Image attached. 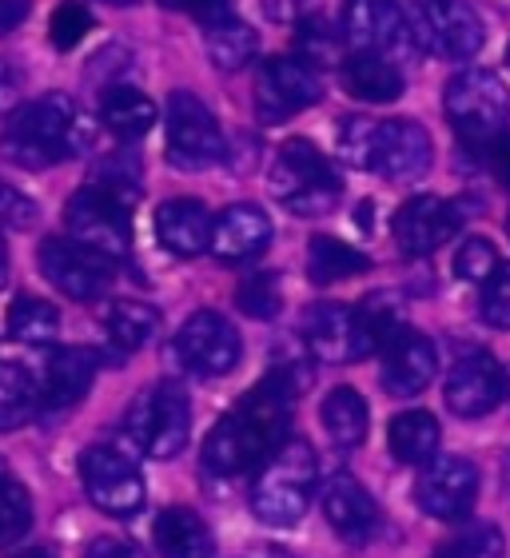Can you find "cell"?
Masks as SVG:
<instances>
[{"label": "cell", "mask_w": 510, "mask_h": 558, "mask_svg": "<svg viewBox=\"0 0 510 558\" xmlns=\"http://www.w3.org/2000/svg\"><path fill=\"white\" fill-rule=\"evenodd\" d=\"M319 487V463L315 451L300 439H283L276 451L259 463V475L252 483V511L264 526H295L312 507V495Z\"/></svg>", "instance_id": "3957f363"}, {"label": "cell", "mask_w": 510, "mask_h": 558, "mask_svg": "<svg viewBox=\"0 0 510 558\" xmlns=\"http://www.w3.org/2000/svg\"><path fill=\"white\" fill-rule=\"evenodd\" d=\"M33 531V499L24 483H16L12 475L0 478V547L21 543Z\"/></svg>", "instance_id": "74e56055"}, {"label": "cell", "mask_w": 510, "mask_h": 558, "mask_svg": "<svg viewBox=\"0 0 510 558\" xmlns=\"http://www.w3.org/2000/svg\"><path fill=\"white\" fill-rule=\"evenodd\" d=\"M507 60H510V48H507Z\"/></svg>", "instance_id": "680465c9"}, {"label": "cell", "mask_w": 510, "mask_h": 558, "mask_svg": "<svg viewBox=\"0 0 510 558\" xmlns=\"http://www.w3.org/2000/svg\"><path fill=\"white\" fill-rule=\"evenodd\" d=\"M339 81L355 100L363 105H394L403 96L406 81L399 64L382 52H355V57H343L339 64Z\"/></svg>", "instance_id": "d4e9b609"}, {"label": "cell", "mask_w": 510, "mask_h": 558, "mask_svg": "<svg viewBox=\"0 0 510 558\" xmlns=\"http://www.w3.org/2000/svg\"><path fill=\"white\" fill-rule=\"evenodd\" d=\"M81 478L96 511L112 514V519H132L148 499L139 466L120 447H108V442H93L81 454Z\"/></svg>", "instance_id": "ba28073f"}, {"label": "cell", "mask_w": 510, "mask_h": 558, "mask_svg": "<svg viewBox=\"0 0 510 558\" xmlns=\"http://www.w3.org/2000/svg\"><path fill=\"white\" fill-rule=\"evenodd\" d=\"M88 144H93V129L76 100L64 93L16 105L9 112V129L0 136V151L21 168H52L88 151Z\"/></svg>", "instance_id": "7a4b0ae2"}, {"label": "cell", "mask_w": 510, "mask_h": 558, "mask_svg": "<svg viewBox=\"0 0 510 558\" xmlns=\"http://www.w3.org/2000/svg\"><path fill=\"white\" fill-rule=\"evenodd\" d=\"M423 21L430 33V52L451 60H475L487 45V24L466 0H423Z\"/></svg>", "instance_id": "44dd1931"}, {"label": "cell", "mask_w": 510, "mask_h": 558, "mask_svg": "<svg viewBox=\"0 0 510 558\" xmlns=\"http://www.w3.org/2000/svg\"><path fill=\"white\" fill-rule=\"evenodd\" d=\"M33 220H36L33 199H24L21 192H12V187L0 180V223H9V228H28Z\"/></svg>", "instance_id": "bcb514c9"}, {"label": "cell", "mask_w": 510, "mask_h": 558, "mask_svg": "<svg viewBox=\"0 0 510 558\" xmlns=\"http://www.w3.org/2000/svg\"><path fill=\"white\" fill-rule=\"evenodd\" d=\"M163 9H184L192 12V16H199L204 21V28L216 21H228V16H235L232 12V0H160Z\"/></svg>", "instance_id": "7dc6e473"}, {"label": "cell", "mask_w": 510, "mask_h": 558, "mask_svg": "<svg viewBox=\"0 0 510 558\" xmlns=\"http://www.w3.org/2000/svg\"><path fill=\"white\" fill-rule=\"evenodd\" d=\"M84 558H148L136 543H127V538H96L93 547L84 550Z\"/></svg>", "instance_id": "f907efd6"}, {"label": "cell", "mask_w": 510, "mask_h": 558, "mask_svg": "<svg viewBox=\"0 0 510 558\" xmlns=\"http://www.w3.org/2000/svg\"><path fill=\"white\" fill-rule=\"evenodd\" d=\"M9 339L12 343H24V348H48L57 343L60 336V312L48 300H36V295H16L9 303Z\"/></svg>", "instance_id": "4dcf8cb0"}, {"label": "cell", "mask_w": 510, "mask_h": 558, "mask_svg": "<svg viewBox=\"0 0 510 558\" xmlns=\"http://www.w3.org/2000/svg\"><path fill=\"white\" fill-rule=\"evenodd\" d=\"M483 211V204H463V199H439V196H411L399 204L391 220L394 247L403 256H430L442 247L459 228L466 223L471 211Z\"/></svg>", "instance_id": "30bf717a"}, {"label": "cell", "mask_w": 510, "mask_h": 558, "mask_svg": "<svg viewBox=\"0 0 510 558\" xmlns=\"http://www.w3.org/2000/svg\"><path fill=\"white\" fill-rule=\"evenodd\" d=\"M435 558H502V535L490 523L466 526L463 535L439 547Z\"/></svg>", "instance_id": "b9f144b4"}, {"label": "cell", "mask_w": 510, "mask_h": 558, "mask_svg": "<svg viewBox=\"0 0 510 558\" xmlns=\"http://www.w3.org/2000/svg\"><path fill=\"white\" fill-rule=\"evenodd\" d=\"M105 331L120 351H139L151 343V336L160 331V312L151 303L139 300H117L105 315Z\"/></svg>", "instance_id": "d6a6232c"}, {"label": "cell", "mask_w": 510, "mask_h": 558, "mask_svg": "<svg viewBox=\"0 0 510 558\" xmlns=\"http://www.w3.org/2000/svg\"><path fill=\"white\" fill-rule=\"evenodd\" d=\"M172 351L192 375L220 379V375L235 372V363L244 355V339L232 319H223L220 312H192L184 327L175 331Z\"/></svg>", "instance_id": "8fae6325"}, {"label": "cell", "mask_w": 510, "mask_h": 558, "mask_svg": "<svg viewBox=\"0 0 510 558\" xmlns=\"http://www.w3.org/2000/svg\"><path fill=\"white\" fill-rule=\"evenodd\" d=\"M12 558H52L48 550H40V547H28V550H16Z\"/></svg>", "instance_id": "db71d44e"}, {"label": "cell", "mask_w": 510, "mask_h": 558, "mask_svg": "<svg viewBox=\"0 0 510 558\" xmlns=\"http://www.w3.org/2000/svg\"><path fill=\"white\" fill-rule=\"evenodd\" d=\"M507 399V372L499 367L495 355L487 351H471L447 372L442 384V403L459 418H483Z\"/></svg>", "instance_id": "2e32d148"}, {"label": "cell", "mask_w": 510, "mask_h": 558, "mask_svg": "<svg viewBox=\"0 0 510 558\" xmlns=\"http://www.w3.org/2000/svg\"><path fill=\"white\" fill-rule=\"evenodd\" d=\"M156 240L180 259L204 256L211 240V216L199 199H163L156 208Z\"/></svg>", "instance_id": "cb8c5ba5"}, {"label": "cell", "mask_w": 510, "mask_h": 558, "mask_svg": "<svg viewBox=\"0 0 510 558\" xmlns=\"http://www.w3.org/2000/svg\"><path fill=\"white\" fill-rule=\"evenodd\" d=\"M9 283V247H4V240H0V288Z\"/></svg>", "instance_id": "f5cc1de1"}, {"label": "cell", "mask_w": 510, "mask_h": 558, "mask_svg": "<svg viewBox=\"0 0 510 558\" xmlns=\"http://www.w3.org/2000/svg\"><path fill=\"white\" fill-rule=\"evenodd\" d=\"M156 105H151L148 93H139L132 84H108L105 96H100V120L105 129L120 140H139L156 129Z\"/></svg>", "instance_id": "4316f807"}, {"label": "cell", "mask_w": 510, "mask_h": 558, "mask_svg": "<svg viewBox=\"0 0 510 558\" xmlns=\"http://www.w3.org/2000/svg\"><path fill=\"white\" fill-rule=\"evenodd\" d=\"M40 411L36 403V379L21 363H0V435L24 427Z\"/></svg>", "instance_id": "836d02e7"}, {"label": "cell", "mask_w": 510, "mask_h": 558, "mask_svg": "<svg viewBox=\"0 0 510 558\" xmlns=\"http://www.w3.org/2000/svg\"><path fill=\"white\" fill-rule=\"evenodd\" d=\"M264 12L276 24H300L315 12V0H264Z\"/></svg>", "instance_id": "c3c4849f"}, {"label": "cell", "mask_w": 510, "mask_h": 558, "mask_svg": "<svg viewBox=\"0 0 510 558\" xmlns=\"http://www.w3.org/2000/svg\"><path fill=\"white\" fill-rule=\"evenodd\" d=\"M267 184H271V196L283 208L295 211V216H307V220H319L327 211H336L339 196H343L336 168L327 163V156L315 148L312 140L303 136L279 144L271 172H267Z\"/></svg>", "instance_id": "277c9868"}, {"label": "cell", "mask_w": 510, "mask_h": 558, "mask_svg": "<svg viewBox=\"0 0 510 558\" xmlns=\"http://www.w3.org/2000/svg\"><path fill=\"white\" fill-rule=\"evenodd\" d=\"M319 507H324V519L343 543L363 547V543H372L379 535V507H375L372 490L363 487L355 475H348V471H336V475L324 478Z\"/></svg>", "instance_id": "e0dca14e"}, {"label": "cell", "mask_w": 510, "mask_h": 558, "mask_svg": "<svg viewBox=\"0 0 510 558\" xmlns=\"http://www.w3.org/2000/svg\"><path fill=\"white\" fill-rule=\"evenodd\" d=\"M267 244H271V220L255 204H232L211 220L208 252L220 264H247V259L264 256Z\"/></svg>", "instance_id": "603a6c76"}, {"label": "cell", "mask_w": 510, "mask_h": 558, "mask_svg": "<svg viewBox=\"0 0 510 558\" xmlns=\"http://www.w3.org/2000/svg\"><path fill=\"white\" fill-rule=\"evenodd\" d=\"M507 235H510V216H507Z\"/></svg>", "instance_id": "9f6ffc18"}, {"label": "cell", "mask_w": 510, "mask_h": 558, "mask_svg": "<svg viewBox=\"0 0 510 558\" xmlns=\"http://www.w3.org/2000/svg\"><path fill=\"white\" fill-rule=\"evenodd\" d=\"M151 538H156L160 558H211V550H216L208 523L192 507L160 511V519L151 526Z\"/></svg>", "instance_id": "484cf974"}, {"label": "cell", "mask_w": 510, "mask_h": 558, "mask_svg": "<svg viewBox=\"0 0 510 558\" xmlns=\"http://www.w3.org/2000/svg\"><path fill=\"white\" fill-rule=\"evenodd\" d=\"M235 307L244 315H252V319H259V324L279 319V312H283V279L271 276V271L247 279L244 288L235 291Z\"/></svg>", "instance_id": "60d3db41"}, {"label": "cell", "mask_w": 510, "mask_h": 558, "mask_svg": "<svg viewBox=\"0 0 510 558\" xmlns=\"http://www.w3.org/2000/svg\"><path fill=\"white\" fill-rule=\"evenodd\" d=\"M372 268V259L363 256L360 247L343 244L336 235H312L307 240V279L327 288V283H339V279L363 276Z\"/></svg>", "instance_id": "f1b7e54d"}, {"label": "cell", "mask_w": 510, "mask_h": 558, "mask_svg": "<svg viewBox=\"0 0 510 558\" xmlns=\"http://www.w3.org/2000/svg\"><path fill=\"white\" fill-rule=\"evenodd\" d=\"M319 100H324V81L300 57H271L255 72V112L267 124L291 120Z\"/></svg>", "instance_id": "5bb4252c"}, {"label": "cell", "mask_w": 510, "mask_h": 558, "mask_svg": "<svg viewBox=\"0 0 510 558\" xmlns=\"http://www.w3.org/2000/svg\"><path fill=\"white\" fill-rule=\"evenodd\" d=\"M439 418L430 411H403V415L391 418L387 427V442H391V454L406 466H423L430 454H439Z\"/></svg>", "instance_id": "83f0119b"}, {"label": "cell", "mask_w": 510, "mask_h": 558, "mask_svg": "<svg viewBox=\"0 0 510 558\" xmlns=\"http://www.w3.org/2000/svg\"><path fill=\"white\" fill-rule=\"evenodd\" d=\"M375 148H379V120L372 117H343L339 120V151L351 168L375 172Z\"/></svg>", "instance_id": "f35d334b"}, {"label": "cell", "mask_w": 510, "mask_h": 558, "mask_svg": "<svg viewBox=\"0 0 510 558\" xmlns=\"http://www.w3.org/2000/svg\"><path fill=\"white\" fill-rule=\"evenodd\" d=\"M442 112L463 144H483L510 129V93L495 72L466 69L442 88Z\"/></svg>", "instance_id": "8992f818"}, {"label": "cell", "mask_w": 510, "mask_h": 558, "mask_svg": "<svg viewBox=\"0 0 510 558\" xmlns=\"http://www.w3.org/2000/svg\"><path fill=\"white\" fill-rule=\"evenodd\" d=\"M471 151L483 156V168H490L499 184L510 187V129H502L499 136L483 140V144H471Z\"/></svg>", "instance_id": "f6af8a7d"}, {"label": "cell", "mask_w": 510, "mask_h": 558, "mask_svg": "<svg viewBox=\"0 0 510 558\" xmlns=\"http://www.w3.org/2000/svg\"><path fill=\"white\" fill-rule=\"evenodd\" d=\"M478 499V471L463 454H430L423 463V475L415 483V502L423 514L439 519V523H454L463 519Z\"/></svg>", "instance_id": "9a60e30c"}, {"label": "cell", "mask_w": 510, "mask_h": 558, "mask_svg": "<svg viewBox=\"0 0 510 558\" xmlns=\"http://www.w3.org/2000/svg\"><path fill=\"white\" fill-rule=\"evenodd\" d=\"M204 48H208V57L216 69L235 72V69H244L247 60H255V52H259V36H255L244 21L228 16V21H216L204 28Z\"/></svg>", "instance_id": "1f68e13d"}, {"label": "cell", "mask_w": 510, "mask_h": 558, "mask_svg": "<svg viewBox=\"0 0 510 558\" xmlns=\"http://www.w3.org/2000/svg\"><path fill=\"white\" fill-rule=\"evenodd\" d=\"M4 475H9V463H4V459H0V478H4Z\"/></svg>", "instance_id": "11a10c76"}, {"label": "cell", "mask_w": 510, "mask_h": 558, "mask_svg": "<svg viewBox=\"0 0 510 558\" xmlns=\"http://www.w3.org/2000/svg\"><path fill=\"white\" fill-rule=\"evenodd\" d=\"M64 223H69V240L105 256L108 264H117L132 252V208L108 199L105 192H96L88 184L69 199Z\"/></svg>", "instance_id": "9c48e42d"}, {"label": "cell", "mask_w": 510, "mask_h": 558, "mask_svg": "<svg viewBox=\"0 0 510 558\" xmlns=\"http://www.w3.org/2000/svg\"><path fill=\"white\" fill-rule=\"evenodd\" d=\"M355 312H360V319H363V327H367V336H372L375 351H379L387 339H394L406 327L403 324V319H406L403 300H399L394 291H372V295H367Z\"/></svg>", "instance_id": "8d00e7d4"}, {"label": "cell", "mask_w": 510, "mask_h": 558, "mask_svg": "<svg viewBox=\"0 0 510 558\" xmlns=\"http://www.w3.org/2000/svg\"><path fill=\"white\" fill-rule=\"evenodd\" d=\"M33 12V0H0V36H9L16 24L28 21Z\"/></svg>", "instance_id": "816d5d0a"}, {"label": "cell", "mask_w": 510, "mask_h": 558, "mask_svg": "<svg viewBox=\"0 0 510 558\" xmlns=\"http://www.w3.org/2000/svg\"><path fill=\"white\" fill-rule=\"evenodd\" d=\"M36 379V403L40 411H72L88 396V387L96 379V355L88 348H52L45 355V367Z\"/></svg>", "instance_id": "d6986e66"}, {"label": "cell", "mask_w": 510, "mask_h": 558, "mask_svg": "<svg viewBox=\"0 0 510 558\" xmlns=\"http://www.w3.org/2000/svg\"><path fill=\"white\" fill-rule=\"evenodd\" d=\"M507 391H510V375H507Z\"/></svg>", "instance_id": "6f0895ef"}, {"label": "cell", "mask_w": 510, "mask_h": 558, "mask_svg": "<svg viewBox=\"0 0 510 558\" xmlns=\"http://www.w3.org/2000/svg\"><path fill=\"white\" fill-rule=\"evenodd\" d=\"M435 144L418 120H379V148H375V172L394 184H415L430 172Z\"/></svg>", "instance_id": "ffe728a7"}, {"label": "cell", "mask_w": 510, "mask_h": 558, "mask_svg": "<svg viewBox=\"0 0 510 558\" xmlns=\"http://www.w3.org/2000/svg\"><path fill=\"white\" fill-rule=\"evenodd\" d=\"M499 268V252L487 235H471L459 252H454V276L466 279V283H483L490 271Z\"/></svg>", "instance_id": "7bdbcfd3"}, {"label": "cell", "mask_w": 510, "mask_h": 558, "mask_svg": "<svg viewBox=\"0 0 510 558\" xmlns=\"http://www.w3.org/2000/svg\"><path fill=\"white\" fill-rule=\"evenodd\" d=\"M228 140L211 117V108L196 93H172L168 96V160L180 172H204L211 163L223 160Z\"/></svg>", "instance_id": "52a82bcc"}, {"label": "cell", "mask_w": 510, "mask_h": 558, "mask_svg": "<svg viewBox=\"0 0 510 558\" xmlns=\"http://www.w3.org/2000/svg\"><path fill=\"white\" fill-rule=\"evenodd\" d=\"M295 28H300V33H295V57H300L303 64H312L315 72L339 69V64H343V48H348V40H343V33H336L324 16H315L312 12V16H303Z\"/></svg>", "instance_id": "e575fe53"}, {"label": "cell", "mask_w": 510, "mask_h": 558, "mask_svg": "<svg viewBox=\"0 0 510 558\" xmlns=\"http://www.w3.org/2000/svg\"><path fill=\"white\" fill-rule=\"evenodd\" d=\"M124 435L148 459H175L192 435V403L172 379L144 387L124 411Z\"/></svg>", "instance_id": "5b68a950"}, {"label": "cell", "mask_w": 510, "mask_h": 558, "mask_svg": "<svg viewBox=\"0 0 510 558\" xmlns=\"http://www.w3.org/2000/svg\"><path fill=\"white\" fill-rule=\"evenodd\" d=\"M88 187L105 192L108 199H117V204H124V208H136L139 187H144L136 156H105L100 163H93Z\"/></svg>", "instance_id": "d590c367"}, {"label": "cell", "mask_w": 510, "mask_h": 558, "mask_svg": "<svg viewBox=\"0 0 510 558\" xmlns=\"http://www.w3.org/2000/svg\"><path fill=\"white\" fill-rule=\"evenodd\" d=\"M382 367L379 384L391 399H411L418 391H427L435 372H439V355L427 336H418L411 327H403L394 339L382 343Z\"/></svg>", "instance_id": "ac0fdd59"}, {"label": "cell", "mask_w": 510, "mask_h": 558, "mask_svg": "<svg viewBox=\"0 0 510 558\" xmlns=\"http://www.w3.org/2000/svg\"><path fill=\"white\" fill-rule=\"evenodd\" d=\"M36 268L60 295L76 303H93L112 288V264L69 235H48L45 244L36 247Z\"/></svg>", "instance_id": "4fadbf2b"}, {"label": "cell", "mask_w": 510, "mask_h": 558, "mask_svg": "<svg viewBox=\"0 0 510 558\" xmlns=\"http://www.w3.org/2000/svg\"><path fill=\"white\" fill-rule=\"evenodd\" d=\"M343 40L355 52H382V57L391 48L411 52L399 0H343Z\"/></svg>", "instance_id": "7402d4cb"}, {"label": "cell", "mask_w": 510, "mask_h": 558, "mask_svg": "<svg viewBox=\"0 0 510 558\" xmlns=\"http://www.w3.org/2000/svg\"><path fill=\"white\" fill-rule=\"evenodd\" d=\"M93 28H96V16L84 0H60L52 21H48V40H52L57 52H72V48H81V40Z\"/></svg>", "instance_id": "ab89813d"}, {"label": "cell", "mask_w": 510, "mask_h": 558, "mask_svg": "<svg viewBox=\"0 0 510 558\" xmlns=\"http://www.w3.org/2000/svg\"><path fill=\"white\" fill-rule=\"evenodd\" d=\"M307 387V367L300 363H279L255 384L228 415L208 430L204 439V475L235 478L247 475L288 439L291 408Z\"/></svg>", "instance_id": "6da1fadb"}, {"label": "cell", "mask_w": 510, "mask_h": 558, "mask_svg": "<svg viewBox=\"0 0 510 558\" xmlns=\"http://www.w3.org/2000/svg\"><path fill=\"white\" fill-rule=\"evenodd\" d=\"M21 88H24L21 72L12 69L9 60H0V117H9L12 108L21 105Z\"/></svg>", "instance_id": "681fc988"}, {"label": "cell", "mask_w": 510, "mask_h": 558, "mask_svg": "<svg viewBox=\"0 0 510 558\" xmlns=\"http://www.w3.org/2000/svg\"><path fill=\"white\" fill-rule=\"evenodd\" d=\"M300 336L319 363H355L375 351L360 312L336 300L307 303L300 315Z\"/></svg>", "instance_id": "7c38bea8"}, {"label": "cell", "mask_w": 510, "mask_h": 558, "mask_svg": "<svg viewBox=\"0 0 510 558\" xmlns=\"http://www.w3.org/2000/svg\"><path fill=\"white\" fill-rule=\"evenodd\" d=\"M483 319L495 331H510V264H499L483 279Z\"/></svg>", "instance_id": "ee69618b"}, {"label": "cell", "mask_w": 510, "mask_h": 558, "mask_svg": "<svg viewBox=\"0 0 510 558\" xmlns=\"http://www.w3.org/2000/svg\"><path fill=\"white\" fill-rule=\"evenodd\" d=\"M324 430L339 451H355L367 439V399L355 387H336L324 399Z\"/></svg>", "instance_id": "f546056e"}]
</instances>
